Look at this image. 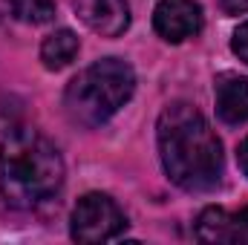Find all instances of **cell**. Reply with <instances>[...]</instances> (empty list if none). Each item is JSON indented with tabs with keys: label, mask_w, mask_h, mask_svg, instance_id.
<instances>
[{
	"label": "cell",
	"mask_w": 248,
	"mask_h": 245,
	"mask_svg": "<svg viewBox=\"0 0 248 245\" xmlns=\"http://www.w3.org/2000/svg\"><path fill=\"white\" fill-rule=\"evenodd\" d=\"M136 72L122 58H101L81 69L63 92V110L78 127H98L133 98Z\"/></svg>",
	"instance_id": "3"
},
{
	"label": "cell",
	"mask_w": 248,
	"mask_h": 245,
	"mask_svg": "<svg viewBox=\"0 0 248 245\" xmlns=\"http://www.w3.org/2000/svg\"><path fill=\"white\" fill-rule=\"evenodd\" d=\"M63 184L58 147L32 127H17L0 141V193L15 208H38Z\"/></svg>",
	"instance_id": "2"
},
{
	"label": "cell",
	"mask_w": 248,
	"mask_h": 245,
	"mask_svg": "<svg viewBox=\"0 0 248 245\" xmlns=\"http://www.w3.org/2000/svg\"><path fill=\"white\" fill-rule=\"evenodd\" d=\"M237 162H240L243 173L248 176V136L243 138V144H240V150H237Z\"/></svg>",
	"instance_id": "13"
},
{
	"label": "cell",
	"mask_w": 248,
	"mask_h": 245,
	"mask_svg": "<svg viewBox=\"0 0 248 245\" xmlns=\"http://www.w3.org/2000/svg\"><path fill=\"white\" fill-rule=\"evenodd\" d=\"M225 15H246L248 12V0H219Z\"/></svg>",
	"instance_id": "12"
},
{
	"label": "cell",
	"mask_w": 248,
	"mask_h": 245,
	"mask_svg": "<svg viewBox=\"0 0 248 245\" xmlns=\"http://www.w3.org/2000/svg\"><path fill=\"white\" fill-rule=\"evenodd\" d=\"M153 29L170 41L182 44L199 35L202 29V6L196 0H159L153 9Z\"/></svg>",
	"instance_id": "5"
},
{
	"label": "cell",
	"mask_w": 248,
	"mask_h": 245,
	"mask_svg": "<svg viewBox=\"0 0 248 245\" xmlns=\"http://www.w3.org/2000/svg\"><path fill=\"white\" fill-rule=\"evenodd\" d=\"M124 228H127V216L107 193L81 196L69 219V234L78 243H107L122 237Z\"/></svg>",
	"instance_id": "4"
},
{
	"label": "cell",
	"mask_w": 248,
	"mask_h": 245,
	"mask_svg": "<svg viewBox=\"0 0 248 245\" xmlns=\"http://www.w3.org/2000/svg\"><path fill=\"white\" fill-rule=\"evenodd\" d=\"M78 55V35L72 29H58L41 44V61L46 69H63L75 61Z\"/></svg>",
	"instance_id": "9"
},
{
	"label": "cell",
	"mask_w": 248,
	"mask_h": 245,
	"mask_svg": "<svg viewBox=\"0 0 248 245\" xmlns=\"http://www.w3.org/2000/svg\"><path fill=\"white\" fill-rule=\"evenodd\" d=\"M231 49H234V55L240 58L243 63H248V20L234 32V41H231Z\"/></svg>",
	"instance_id": "11"
},
{
	"label": "cell",
	"mask_w": 248,
	"mask_h": 245,
	"mask_svg": "<svg viewBox=\"0 0 248 245\" xmlns=\"http://www.w3.org/2000/svg\"><path fill=\"white\" fill-rule=\"evenodd\" d=\"M159 156L168 179L182 190H214L222 179V144L208 119L185 101L159 116Z\"/></svg>",
	"instance_id": "1"
},
{
	"label": "cell",
	"mask_w": 248,
	"mask_h": 245,
	"mask_svg": "<svg viewBox=\"0 0 248 245\" xmlns=\"http://www.w3.org/2000/svg\"><path fill=\"white\" fill-rule=\"evenodd\" d=\"M3 3L23 23H49L55 17V3L52 0H3Z\"/></svg>",
	"instance_id": "10"
},
{
	"label": "cell",
	"mask_w": 248,
	"mask_h": 245,
	"mask_svg": "<svg viewBox=\"0 0 248 245\" xmlns=\"http://www.w3.org/2000/svg\"><path fill=\"white\" fill-rule=\"evenodd\" d=\"M78 17L101 38H119L130 26L127 0H72Z\"/></svg>",
	"instance_id": "7"
},
{
	"label": "cell",
	"mask_w": 248,
	"mask_h": 245,
	"mask_svg": "<svg viewBox=\"0 0 248 245\" xmlns=\"http://www.w3.org/2000/svg\"><path fill=\"white\" fill-rule=\"evenodd\" d=\"M196 240L214 245H248V208L240 214H228L225 208H205L196 219Z\"/></svg>",
	"instance_id": "6"
},
{
	"label": "cell",
	"mask_w": 248,
	"mask_h": 245,
	"mask_svg": "<svg viewBox=\"0 0 248 245\" xmlns=\"http://www.w3.org/2000/svg\"><path fill=\"white\" fill-rule=\"evenodd\" d=\"M217 116L225 124L248 122V78L237 72H222L214 84Z\"/></svg>",
	"instance_id": "8"
}]
</instances>
